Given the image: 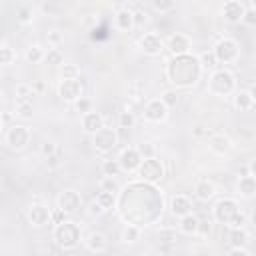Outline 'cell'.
Returning a JSON list of instances; mask_svg holds the SVG:
<instances>
[{
	"instance_id": "cell-1",
	"label": "cell",
	"mask_w": 256,
	"mask_h": 256,
	"mask_svg": "<svg viewBox=\"0 0 256 256\" xmlns=\"http://www.w3.org/2000/svg\"><path fill=\"white\" fill-rule=\"evenodd\" d=\"M200 72L202 66L198 62L196 56L192 54H182V56H174L168 64H166V76L168 80L178 86V88H188L194 86L200 80Z\"/></svg>"
},
{
	"instance_id": "cell-2",
	"label": "cell",
	"mask_w": 256,
	"mask_h": 256,
	"mask_svg": "<svg viewBox=\"0 0 256 256\" xmlns=\"http://www.w3.org/2000/svg\"><path fill=\"white\" fill-rule=\"evenodd\" d=\"M214 220L220 222V224H226L228 228H244L246 222H248V216L246 212L240 210L238 202L234 198H222L214 204Z\"/></svg>"
},
{
	"instance_id": "cell-3",
	"label": "cell",
	"mask_w": 256,
	"mask_h": 256,
	"mask_svg": "<svg viewBox=\"0 0 256 256\" xmlns=\"http://www.w3.org/2000/svg\"><path fill=\"white\" fill-rule=\"evenodd\" d=\"M54 240L62 250H74L80 244V226L72 220H64L54 228Z\"/></svg>"
},
{
	"instance_id": "cell-4",
	"label": "cell",
	"mask_w": 256,
	"mask_h": 256,
	"mask_svg": "<svg viewBox=\"0 0 256 256\" xmlns=\"http://www.w3.org/2000/svg\"><path fill=\"white\" fill-rule=\"evenodd\" d=\"M236 86V80H234V74L230 70H224V68H218L212 72L210 76V82H208V90L216 96H226L234 90Z\"/></svg>"
},
{
	"instance_id": "cell-5",
	"label": "cell",
	"mask_w": 256,
	"mask_h": 256,
	"mask_svg": "<svg viewBox=\"0 0 256 256\" xmlns=\"http://www.w3.org/2000/svg\"><path fill=\"white\" fill-rule=\"evenodd\" d=\"M212 54H214V58H216L218 64H232V62L238 60L240 48H238V42H236L234 38H226V36H224V38H220V40L216 42Z\"/></svg>"
},
{
	"instance_id": "cell-6",
	"label": "cell",
	"mask_w": 256,
	"mask_h": 256,
	"mask_svg": "<svg viewBox=\"0 0 256 256\" xmlns=\"http://www.w3.org/2000/svg\"><path fill=\"white\" fill-rule=\"evenodd\" d=\"M92 144H94V148H96L98 152H102V154L112 152V150L116 148V144H118V134H116V130L104 126V128H100L96 134H92Z\"/></svg>"
},
{
	"instance_id": "cell-7",
	"label": "cell",
	"mask_w": 256,
	"mask_h": 256,
	"mask_svg": "<svg viewBox=\"0 0 256 256\" xmlns=\"http://www.w3.org/2000/svg\"><path fill=\"white\" fill-rule=\"evenodd\" d=\"M6 144L12 148V150H22L28 142H30V130L22 124H14L6 130Z\"/></svg>"
},
{
	"instance_id": "cell-8",
	"label": "cell",
	"mask_w": 256,
	"mask_h": 256,
	"mask_svg": "<svg viewBox=\"0 0 256 256\" xmlns=\"http://www.w3.org/2000/svg\"><path fill=\"white\" fill-rule=\"evenodd\" d=\"M138 174H140L142 180H146L148 184H154V182H158V180L164 176V166H162L160 160L148 158V160H142V164L138 166Z\"/></svg>"
},
{
	"instance_id": "cell-9",
	"label": "cell",
	"mask_w": 256,
	"mask_h": 256,
	"mask_svg": "<svg viewBox=\"0 0 256 256\" xmlns=\"http://www.w3.org/2000/svg\"><path fill=\"white\" fill-rule=\"evenodd\" d=\"M58 208L64 214H76L82 208V196L76 190H64L58 196Z\"/></svg>"
},
{
	"instance_id": "cell-10",
	"label": "cell",
	"mask_w": 256,
	"mask_h": 256,
	"mask_svg": "<svg viewBox=\"0 0 256 256\" xmlns=\"http://www.w3.org/2000/svg\"><path fill=\"white\" fill-rule=\"evenodd\" d=\"M140 50L148 56H158L162 50H164V40L160 34L156 32H146L142 38H140Z\"/></svg>"
},
{
	"instance_id": "cell-11",
	"label": "cell",
	"mask_w": 256,
	"mask_h": 256,
	"mask_svg": "<svg viewBox=\"0 0 256 256\" xmlns=\"http://www.w3.org/2000/svg\"><path fill=\"white\" fill-rule=\"evenodd\" d=\"M142 114H144V120H148V122H164L168 116V108L160 102V98H152L146 102Z\"/></svg>"
},
{
	"instance_id": "cell-12",
	"label": "cell",
	"mask_w": 256,
	"mask_h": 256,
	"mask_svg": "<svg viewBox=\"0 0 256 256\" xmlns=\"http://www.w3.org/2000/svg\"><path fill=\"white\" fill-rule=\"evenodd\" d=\"M244 10H246V4H244V2H240V0H228V2H224V6H222V16H224L226 22L238 24V22H242Z\"/></svg>"
},
{
	"instance_id": "cell-13",
	"label": "cell",
	"mask_w": 256,
	"mask_h": 256,
	"mask_svg": "<svg viewBox=\"0 0 256 256\" xmlns=\"http://www.w3.org/2000/svg\"><path fill=\"white\" fill-rule=\"evenodd\" d=\"M140 164H142V158L136 152V148H124L118 156V166L124 172H136Z\"/></svg>"
},
{
	"instance_id": "cell-14",
	"label": "cell",
	"mask_w": 256,
	"mask_h": 256,
	"mask_svg": "<svg viewBox=\"0 0 256 256\" xmlns=\"http://www.w3.org/2000/svg\"><path fill=\"white\" fill-rule=\"evenodd\" d=\"M58 94L66 102H76L78 98H82V84H80V80H62L60 86H58Z\"/></svg>"
},
{
	"instance_id": "cell-15",
	"label": "cell",
	"mask_w": 256,
	"mask_h": 256,
	"mask_svg": "<svg viewBox=\"0 0 256 256\" xmlns=\"http://www.w3.org/2000/svg\"><path fill=\"white\" fill-rule=\"evenodd\" d=\"M168 50L174 54V56H182V54H188L190 50V38L182 32H174L170 34L168 38Z\"/></svg>"
},
{
	"instance_id": "cell-16",
	"label": "cell",
	"mask_w": 256,
	"mask_h": 256,
	"mask_svg": "<svg viewBox=\"0 0 256 256\" xmlns=\"http://www.w3.org/2000/svg\"><path fill=\"white\" fill-rule=\"evenodd\" d=\"M28 220L36 228L46 226L50 222V210H48V206H44V204H32L30 210H28Z\"/></svg>"
},
{
	"instance_id": "cell-17",
	"label": "cell",
	"mask_w": 256,
	"mask_h": 256,
	"mask_svg": "<svg viewBox=\"0 0 256 256\" xmlns=\"http://www.w3.org/2000/svg\"><path fill=\"white\" fill-rule=\"evenodd\" d=\"M114 28L120 30V32H130L134 28V20H132V10L126 6L118 8L116 14H114Z\"/></svg>"
},
{
	"instance_id": "cell-18",
	"label": "cell",
	"mask_w": 256,
	"mask_h": 256,
	"mask_svg": "<svg viewBox=\"0 0 256 256\" xmlns=\"http://www.w3.org/2000/svg\"><path fill=\"white\" fill-rule=\"evenodd\" d=\"M170 210L174 216L182 218L186 214H192V200L186 196V194H176L172 198V204H170Z\"/></svg>"
},
{
	"instance_id": "cell-19",
	"label": "cell",
	"mask_w": 256,
	"mask_h": 256,
	"mask_svg": "<svg viewBox=\"0 0 256 256\" xmlns=\"http://www.w3.org/2000/svg\"><path fill=\"white\" fill-rule=\"evenodd\" d=\"M208 148H210L214 154L224 156V154L230 152V148H232V140H230L228 136H224V134H212L210 140H208Z\"/></svg>"
},
{
	"instance_id": "cell-20",
	"label": "cell",
	"mask_w": 256,
	"mask_h": 256,
	"mask_svg": "<svg viewBox=\"0 0 256 256\" xmlns=\"http://www.w3.org/2000/svg\"><path fill=\"white\" fill-rule=\"evenodd\" d=\"M82 128L88 132V134H96L100 128H104V116L98 114V112H88L82 116Z\"/></svg>"
},
{
	"instance_id": "cell-21",
	"label": "cell",
	"mask_w": 256,
	"mask_h": 256,
	"mask_svg": "<svg viewBox=\"0 0 256 256\" xmlns=\"http://www.w3.org/2000/svg\"><path fill=\"white\" fill-rule=\"evenodd\" d=\"M84 242H86V248L90 252H96V254H102L108 248V238L102 232H90Z\"/></svg>"
},
{
	"instance_id": "cell-22",
	"label": "cell",
	"mask_w": 256,
	"mask_h": 256,
	"mask_svg": "<svg viewBox=\"0 0 256 256\" xmlns=\"http://www.w3.org/2000/svg\"><path fill=\"white\" fill-rule=\"evenodd\" d=\"M234 106L238 110H244V112L252 110L254 108V88H250V90H238L236 96H234Z\"/></svg>"
},
{
	"instance_id": "cell-23",
	"label": "cell",
	"mask_w": 256,
	"mask_h": 256,
	"mask_svg": "<svg viewBox=\"0 0 256 256\" xmlns=\"http://www.w3.org/2000/svg\"><path fill=\"white\" fill-rule=\"evenodd\" d=\"M214 192H216V188H214V184L210 182V180H198L196 184H194V194H196V198L198 200H202V202H208L212 196H214Z\"/></svg>"
},
{
	"instance_id": "cell-24",
	"label": "cell",
	"mask_w": 256,
	"mask_h": 256,
	"mask_svg": "<svg viewBox=\"0 0 256 256\" xmlns=\"http://www.w3.org/2000/svg\"><path fill=\"white\" fill-rule=\"evenodd\" d=\"M198 216L196 214H186L180 218V224H178V230L186 236H192V234H198Z\"/></svg>"
},
{
	"instance_id": "cell-25",
	"label": "cell",
	"mask_w": 256,
	"mask_h": 256,
	"mask_svg": "<svg viewBox=\"0 0 256 256\" xmlns=\"http://www.w3.org/2000/svg\"><path fill=\"white\" fill-rule=\"evenodd\" d=\"M238 192H240L242 198H252L256 194V180H254V176H240Z\"/></svg>"
},
{
	"instance_id": "cell-26",
	"label": "cell",
	"mask_w": 256,
	"mask_h": 256,
	"mask_svg": "<svg viewBox=\"0 0 256 256\" xmlns=\"http://www.w3.org/2000/svg\"><path fill=\"white\" fill-rule=\"evenodd\" d=\"M248 232L244 228H230V244L232 248H244V244H248Z\"/></svg>"
},
{
	"instance_id": "cell-27",
	"label": "cell",
	"mask_w": 256,
	"mask_h": 256,
	"mask_svg": "<svg viewBox=\"0 0 256 256\" xmlns=\"http://www.w3.org/2000/svg\"><path fill=\"white\" fill-rule=\"evenodd\" d=\"M34 18V6L32 4H18L16 6V20L22 22V24H28L32 22Z\"/></svg>"
},
{
	"instance_id": "cell-28",
	"label": "cell",
	"mask_w": 256,
	"mask_h": 256,
	"mask_svg": "<svg viewBox=\"0 0 256 256\" xmlns=\"http://www.w3.org/2000/svg\"><path fill=\"white\" fill-rule=\"evenodd\" d=\"M98 204H100V208L104 210V212H108V210H112V208H116V196L114 194H110V192H98L96 194V198H94Z\"/></svg>"
},
{
	"instance_id": "cell-29",
	"label": "cell",
	"mask_w": 256,
	"mask_h": 256,
	"mask_svg": "<svg viewBox=\"0 0 256 256\" xmlns=\"http://www.w3.org/2000/svg\"><path fill=\"white\" fill-rule=\"evenodd\" d=\"M98 186H100V190L102 192H110V194H120V184H118V180L116 178H110V176H104L100 182H98Z\"/></svg>"
},
{
	"instance_id": "cell-30",
	"label": "cell",
	"mask_w": 256,
	"mask_h": 256,
	"mask_svg": "<svg viewBox=\"0 0 256 256\" xmlns=\"http://www.w3.org/2000/svg\"><path fill=\"white\" fill-rule=\"evenodd\" d=\"M44 54H46V52H44L38 44H34V46H30V48L26 50L24 56H26V60H28L30 64H40V62L44 60Z\"/></svg>"
},
{
	"instance_id": "cell-31",
	"label": "cell",
	"mask_w": 256,
	"mask_h": 256,
	"mask_svg": "<svg viewBox=\"0 0 256 256\" xmlns=\"http://www.w3.org/2000/svg\"><path fill=\"white\" fill-rule=\"evenodd\" d=\"M196 58H198V62H200V66H202V68H208V70H212V72H214V70H218V62H216V58H214L212 50H210V52L206 50V52H202V54H200V56H196Z\"/></svg>"
},
{
	"instance_id": "cell-32",
	"label": "cell",
	"mask_w": 256,
	"mask_h": 256,
	"mask_svg": "<svg viewBox=\"0 0 256 256\" xmlns=\"http://www.w3.org/2000/svg\"><path fill=\"white\" fill-rule=\"evenodd\" d=\"M134 124H136V116H134V112L124 110V112L118 114V126H120V128L130 130V128H134Z\"/></svg>"
},
{
	"instance_id": "cell-33",
	"label": "cell",
	"mask_w": 256,
	"mask_h": 256,
	"mask_svg": "<svg viewBox=\"0 0 256 256\" xmlns=\"http://www.w3.org/2000/svg\"><path fill=\"white\" fill-rule=\"evenodd\" d=\"M34 108H32V102H20V100H16V106H14V114L16 116H20V118H32V112Z\"/></svg>"
},
{
	"instance_id": "cell-34",
	"label": "cell",
	"mask_w": 256,
	"mask_h": 256,
	"mask_svg": "<svg viewBox=\"0 0 256 256\" xmlns=\"http://www.w3.org/2000/svg\"><path fill=\"white\" fill-rule=\"evenodd\" d=\"M60 76H62V80H78L80 78V68L76 64H62Z\"/></svg>"
},
{
	"instance_id": "cell-35",
	"label": "cell",
	"mask_w": 256,
	"mask_h": 256,
	"mask_svg": "<svg viewBox=\"0 0 256 256\" xmlns=\"http://www.w3.org/2000/svg\"><path fill=\"white\" fill-rule=\"evenodd\" d=\"M30 96H34L32 86L26 84V82H20V84L16 86V100H20V102H30Z\"/></svg>"
},
{
	"instance_id": "cell-36",
	"label": "cell",
	"mask_w": 256,
	"mask_h": 256,
	"mask_svg": "<svg viewBox=\"0 0 256 256\" xmlns=\"http://www.w3.org/2000/svg\"><path fill=\"white\" fill-rule=\"evenodd\" d=\"M136 152L140 154V158H142V160H148V158H154L156 148H154V144H152V142H142V144H138V146H136Z\"/></svg>"
},
{
	"instance_id": "cell-37",
	"label": "cell",
	"mask_w": 256,
	"mask_h": 256,
	"mask_svg": "<svg viewBox=\"0 0 256 256\" xmlns=\"http://www.w3.org/2000/svg\"><path fill=\"white\" fill-rule=\"evenodd\" d=\"M102 172H104V176L116 178V176L120 174V166H118V160H104V162H102Z\"/></svg>"
},
{
	"instance_id": "cell-38",
	"label": "cell",
	"mask_w": 256,
	"mask_h": 256,
	"mask_svg": "<svg viewBox=\"0 0 256 256\" xmlns=\"http://www.w3.org/2000/svg\"><path fill=\"white\" fill-rule=\"evenodd\" d=\"M152 8L160 14H166V12L176 8V2L174 0H152Z\"/></svg>"
},
{
	"instance_id": "cell-39",
	"label": "cell",
	"mask_w": 256,
	"mask_h": 256,
	"mask_svg": "<svg viewBox=\"0 0 256 256\" xmlns=\"http://www.w3.org/2000/svg\"><path fill=\"white\" fill-rule=\"evenodd\" d=\"M160 102L166 106V108H174L178 104V92L176 90H164L162 96H160Z\"/></svg>"
},
{
	"instance_id": "cell-40",
	"label": "cell",
	"mask_w": 256,
	"mask_h": 256,
	"mask_svg": "<svg viewBox=\"0 0 256 256\" xmlns=\"http://www.w3.org/2000/svg\"><path fill=\"white\" fill-rule=\"evenodd\" d=\"M140 238V228L126 224V228L122 230V242H136Z\"/></svg>"
},
{
	"instance_id": "cell-41",
	"label": "cell",
	"mask_w": 256,
	"mask_h": 256,
	"mask_svg": "<svg viewBox=\"0 0 256 256\" xmlns=\"http://www.w3.org/2000/svg\"><path fill=\"white\" fill-rule=\"evenodd\" d=\"M242 22L248 24V26H254V24H256V6H254V2H248V4H246Z\"/></svg>"
},
{
	"instance_id": "cell-42",
	"label": "cell",
	"mask_w": 256,
	"mask_h": 256,
	"mask_svg": "<svg viewBox=\"0 0 256 256\" xmlns=\"http://www.w3.org/2000/svg\"><path fill=\"white\" fill-rule=\"evenodd\" d=\"M74 108H76V112L78 114H88V112H92V100L90 98H86V96H82V98H78L76 102H74Z\"/></svg>"
},
{
	"instance_id": "cell-43",
	"label": "cell",
	"mask_w": 256,
	"mask_h": 256,
	"mask_svg": "<svg viewBox=\"0 0 256 256\" xmlns=\"http://www.w3.org/2000/svg\"><path fill=\"white\" fill-rule=\"evenodd\" d=\"M132 20H134V28H140L148 22V12L144 8H138V10H132Z\"/></svg>"
},
{
	"instance_id": "cell-44",
	"label": "cell",
	"mask_w": 256,
	"mask_h": 256,
	"mask_svg": "<svg viewBox=\"0 0 256 256\" xmlns=\"http://www.w3.org/2000/svg\"><path fill=\"white\" fill-rule=\"evenodd\" d=\"M14 58H16V52H14L10 46H2V48H0V64L8 66V64L14 62Z\"/></svg>"
},
{
	"instance_id": "cell-45",
	"label": "cell",
	"mask_w": 256,
	"mask_h": 256,
	"mask_svg": "<svg viewBox=\"0 0 256 256\" xmlns=\"http://www.w3.org/2000/svg\"><path fill=\"white\" fill-rule=\"evenodd\" d=\"M44 60L48 62V64H52V66H56V64H62V54H60V50L58 48H50L46 54H44Z\"/></svg>"
},
{
	"instance_id": "cell-46",
	"label": "cell",
	"mask_w": 256,
	"mask_h": 256,
	"mask_svg": "<svg viewBox=\"0 0 256 256\" xmlns=\"http://www.w3.org/2000/svg\"><path fill=\"white\" fill-rule=\"evenodd\" d=\"M46 40H48V44H50V46H58V44H62V42H64V36H62V32H60V30H50V32L46 34Z\"/></svg>"
},
{
	"instance_id": "cell-47",
	"label": "cell",
	"mask_w": 256,
	"mask_h": 256,
	"mask_svg": "<svg viewBox=\"0 0 256 256\" xmlns=\"http://www.w3.org/2000/svg\"><path fill=\"white\" fill-rule=\"evenodd\" d=\"M40 10H42L44 14H50V16H58V14H60V6L54 4V2H42V4H40Z\"/></svg>"
},
{
	"instance_id": "cell-48",
	"label": "cell",
	"mask_w": 256,
	"mask_h": 256,
	"mask_svg": "<svg viewBox=\"0 0 256 256\" xmlns=\"http://www.w3.org/2000/svg\"><path fill=\"white\" fill-rule=\"evenodd\" d=\"M56 144L54 142H44L42 146H40V152H42V156L44 158H48V156H52V154H56Z\"/></svg>"
},
{
	"instance_id": "cell-49",
	"label": "cell",
	"mask_w": 256,
	"mask_h": 256,
	"mask_svg": "<svg viewBox=\"0 0 256 256\" xmlns=\"http://www.w3.org/2000/svg\"><path fill=\"white\" fill-rule=\"evenodd\" d=\"M66 220V214L60 210V208H54L52 212H50V222L52 224H62Z\"/></svg>"
},
{
	"instance_id": "cell-50",
	"label": "cell",
	"mask_w": 256,
	"mask_h": 256,
	"mask_svg": "<svg viewBox=\"0 0 256 256\" xmlns=\"http://www.w3.org/2000/svg\"><path fill=\"white\" fill-rule=\"evenodd\" d=\"M86 212H88V216H92V218H94V216H102V214H104V210L100 208V204H98L96 200H92V202L88 204V210H86Z\"/></svg>"
},
{
	"instance_id": "cell-51",
	"label": "cell",
	"mask_w": 256,
	"mask_h": 256,
	"mask_svg": "<svg viewBox=\"0 0 256 256\" xmlns=\"http://www.w3.org/2000/svg\"><path fill=\"white\" fill-rule=\"evenodd\" d=\"M58 164H60L58 154H52V156H48V158H46V166H48V168H56Z\"/></svg>"
},
{
	"instance_id": "cell-52",
	"label": "cell",
	"mask_w": 256,
	"mask_h": 256,
	"mask_svg": "<svg viewBox=\"0 0 256 256\" xmlns=\"http://www.w3.org/2000/svg\"><path fill=\"white\" fill-rule=\"evenodd\" d=\"M198 232L202 236H208L210 234V222H198Z\"/></svg>"
},
{
	"instance_id": "cell-53",
	"label": "cell",
	"mask_w": 256,
	"mask_h": 256,
	"mask_svg": "<svg viewBox=\"0 0 256 256\" xmlns=\"http://www.w3.org/2000/svg\"><path fill=\"white\" fill-rule=\"evenodd\" d=\"M228 256H250V252L244 250V248H232V250L228 252Z\"/></svg>"
},
{
	"instance_id": "cell-54",
	"label": "cell",
	"mask_w": 256,
	"mask_h": 256,
	"mask_svg": "<svg viewBox=\"0 0 256 256\" xmlns=\"http://www.w3.org/2000/svg\"><path fill=\"white\" fill-rule=\"evenodd\" d=\"M32 86V92L36 90V92H44V82L42 80H38V82H34V84H30Z\"/></svg>"
},
{
	"instance_id": "cell-55",
	"label": "cell",
	"mask_w": 256,
	"mask_h": 256,
	"mask_svg": "<svg viewBox=\"0 0 256 256\" xmlns=\"http://www.w3.org/2000/svg\"><path fill=\"white\" fill-rule=\"evenodd\" d=\"M192 132H194V136H202V134H206V130H204L202 126H196Z\"/></svg>"
},
{
	"instance_id": "cell-56",
	"label": "cell",
	"mask_w": 256,
	"mask_h": 256,
	"mask_svg": "<svg viewBox=\"0 0 256 256\" xmlns=\"http://www.w3.org/2000/svg\"><path fill=\"white\" fill-rule=\"evenodd\" d=\"M0 104H2V92H0Z\"/></svg>"
},
{
	"instance_id": "cell-57",
	"label": "cell",
	"mask_w": 256,
	"mask_h": 256,
	"mask_svg": "<svg viewBox=\"0 0 256 256\" xmlns=\"http://www.w3.org/2000/svg\"><path fill=\"white\" fill-rule=\"evenodd\" d=\"M0 128H2V118H0Z\"/></svg>"
}]
</instances>
